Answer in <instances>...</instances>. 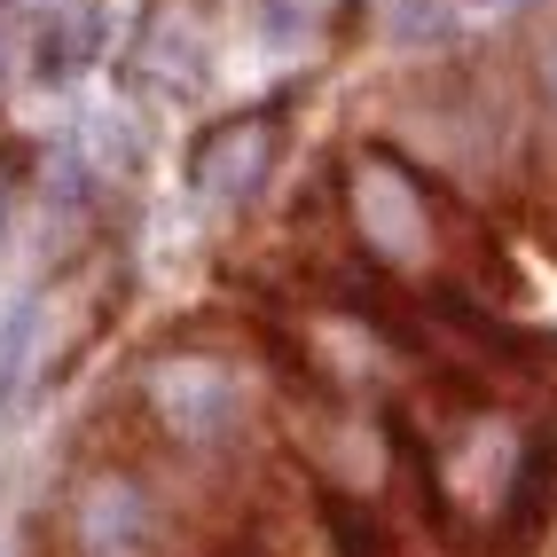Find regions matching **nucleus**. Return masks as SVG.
Masks as SVG:
<instances>
[{"mask_svg": "<svg viewBox=\"0 0 557 557\" xmlns=\"http://www.w3.org/2000/svg\"><path fill=\"white\" fill-rule=\"evenodd\" d=\"M346 205H354V236L361 251L393 275H424L440 259V212L417 165H400L393 150H361L346 165Z\"/></svg>", "mask_w": 557, "mask_h": 557, "instance_id": "obj_1", "label": "nucleus"}, {"mask_svg": "<svg viewBox=\"0 0 557 557\" xmlns=\"http://www.w3.org/2000/svg\"><path fill=\"white\" fill-rule=\"evenodd\" d=\"M141 393H150L158 432H173L181 448H212V440H228L244 424V385L212 354H158L141 369Z\"/></svg>", "mask_w": 557, "mask_h": 557, "instance_id": "obj_2", "label": "nucleus"}, {"mask_svg": "<svg viewBox=\"0 0 557 557\" xmlns=\"http://www.w3.org/2000/svg\"><path fill=\"white\" fill-rule=\"evenodd\" d=\"M71 542L79 557H150L158 549V503L134 471H95L71 503Z\"/></svg>", "mask_w": 557, "mask_h": 557, "instance_id": "obj_3", "label": "nucleus"}, {"mask_svg": "<svg viewBox=\"0 0 557 557\" xmlns=\"http://www.w3.org/2000/svg\"><path fill=\"white\" fill-rule=\"evenodd\" d=\"M268 158H275V110H244V119H228V126L205 134V150H197V189L220 197V205H236V197L259 189Z\"/></svg>", "mask_w": 557, "mask_h": 557, "instance_id": "obj_4", "label": "nucleus"}, {"mask_svg": "<svg viewBox=\"0 0 557 557\" xmlns=\"http://www.w3.org/2000/svg\"><path fill=\"white\" fill-rule=\"evenodd\" d=\"M322 527H330V549H338V557H393V534L354 495H338V487H322Z\"/></svg>", "mask_w": 557, "mask_h": 557, "instance_id": "obj_5", "label": "nucleus"}, {"mask_svg": "<svg viewBox=\"0 0 557 557\" xmlns=\"http://www.w3.org/2000/svg\"><path fill=\"white\" fill-rule=\"evenodd\" d=\"M534 79H542V102L557 110V32L542 40V55H534Z\"/></svg>", "mask_w": 557, "mask_h": 557, "instance_id": "obj_6", "label": "nucleus"}]
</instances>
